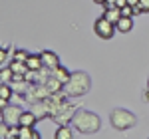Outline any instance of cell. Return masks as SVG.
Here are the masks:
<instances>
[{
    "label": "cell",
    "mask_w": 149,
    "mask_h": 139,
    "mask_svg": "<svg viewBox=\"0 0 149 139\" xmlns=\"http://www.w3.org/2000/svg\"><path fill=\"white\" fill-rule=\"evenodd\" d=\"M72 125L76 131L80 133H86V135H92V133H97L102 129V119L97 113L93 111H88V109H80L74 113V119H72Z\"/></svg>",
    "instance_id": "6da1fadb"
},
{
    "label": "cell",
    "mask_w": 149,
    "mask_h": 139,
    "mask_svg": "<svg viewBox=\"0 0 149 139\" xmlns=\"http://www.w3.org/2000/svg\"><path fill=\"white\" fill-rule=\"evenodd\" d=\"M92 88V78L86 72H72L70 80L64 83V93L66 97H80L86 95Z\"/></svg>",
    "instance_id": "7a4b0ae2"
},
{
    "label": "cell",
    "mask_w": 149,
    "mask_h": 139,
    "mask_svg": "<svg viewBox=\"0 0 149 139\" xmlns=\"http://www.w3.org/2000/svg\"><path fill=\"white\" fill-rule=\"evenodd\" d=\"M109 123H111V127L117 129V131H127V129L137 125V117H135V113H131L129 109L117 107V109H113V111L109 113Z\"/></svg>",
    "instance_id": "3957f363"
},
{
    "label": "cell",
    "mask_w": 149,
    "mask_h": 139,
    "mask_svg": "<svg viewBox=\"0 0 149 139\" xmlns=\"http://www.w3.org/2000/svg\"><path fill=\"white\" fill-rule=\"evenodd\" d=\"M93 32L100 36L102 40H109V38H113V34L117 32L115 30V24L109 22V20H105V18H97L95 20V24H93Z\"/></svg>",
    "instance_id": "277c9868"
},
{
    "label": "cell",
    "mask_w": 149,
    "mask_h": 139,
    "mask_svg": "<svg viewBox=\"0 0 149 139\" xmlns=\"http://www.w3.org/2000/svg\"><path fill=\"white\" fill-rule=\"evenodd\" d=\"M24 109L20 105H6L4 109H2V121L12 127V125H20V117H22Z\"/></svg>",
    "instance_id": "5b68a950"
},
{
    "label": "cell",
    "mask_w": 149,
    "mask_h": 139,
    "mask_svg": "<svg viewBox=\"0 0 149 139\" xmlns=\"http://www.w3.org/2000/svg\"><path fill=\"white\" fill-rule=\"evenodd\" d=\"M52 119H54V121H58L60 125H68L70 119H74V105L66 99V101H64V104H62L56 111H54Z\"/></svg>",
    "instance_id": "8992f818"
},
{
    "label": "cell",
    "mask_w": 149,
    "mask_h": 139,
    "mask_svg": "<svg viewBox=\"0 0 149 139\" xmlns=\"http://www.w3.org/2000/svg\"><path fill=\"white\" fill-rule=\"evenodd\" d=\"M40 56H42V62H44V68H46V70L60 68V58H58L56 52H52V50H44Z\"/></svg>",
    "instance_id": "52a82bcc"
},
{
    "label": "cell",
    "mask_w": 149,
    "mask_h": 139,
    "mask_svg": "<svg viewBox=\"0 0 149 139\" xmlns=\"http://www.w3.org/2000/svg\"><path fill=\"white\" fill-rule=\"evenodd\" d=\"M115 30L119 34H129L133 30V18L131 16H121L117 22H115Z\"/></svg>",
    "instance_id": "ba28073f"
},
{
    "label": "cell",
    "mask_w": 149,
    "mask_h": 139,
    "mask_svg": "<svg viewBox=\"0 0 149 139\" xmlns=\"http://www.w3.org/2000/svg\"><path fill=\"white\" fill-rule=\"evenodd\" d=\"M26 66H28V72H40V70L44 68L42 56L40 54H30L28 60H26Z\"/></svg>",
    "instance_id": "9c48e42d"
},
{
    "label": "cell",
    "mask_w": 149,
    "mask_h": 139,
    "mask_svg": "<svg viewBox=\"0 0 149 139\" xmlns=\"http://www.w3.org/2000/svg\"><path fill=\"white\" fill-rule=\"evenodd\" d=\"M12 93H14V90L10 83H0V107L2 109L8 105V99L12 97Z\"/></svg>",
    "instance_id": "30bf717a"
},
{
    "label": "cell",
    "mask_w": 149,
    "mask_h": 139,
    "mask_svg": "<svg viewBox=\"0 0 149 139\" xmlns=\"http://www.w3.org/2000/svg\"><path fill=\"white\" fill-rule=\"evenodd\" d=\"M103 18L115 24L121 18V8H117V6H113V8H103Z\"/></svg>",
    "instance_id": "8fae6325"
},
{
    "label": "cell",
    "mask_w": 149,
    "mask_h": 139,
    "mask_svg": "<svg viewBox=\"0 0 149 139\" xmlns=\"http://www.w3.org/2000/svg\"><path fill=\"white\" fill-rule=\"evenodd\" d=\"M36 121H38V115L34 111H24L20 117V125H26V127H34Z\"/></svg>",
    "instance_id": "7c38bea8"
},
{
    "label": "cell",
    "mask_w": 149,
    "mask_h": 139,
    "mask_svg": "<svg viewBox=\"0 0 149 139\" xmlns=\"http://www.w3.org/2000/svg\"><path fill=\"white\" fill-rule=\"evenodd\" d=\"M54 139H74V131L70 125H60L54 133Z\"/></svg>",
    "instance_id": "4fadbf2b"
},
{
    "label": "cell",
    "mask_w": 149,
    "mask_h": 139,
    "mask_svg": "<svg viewBox=\"0 0 149 139\" xmlns=\"http://www.w3.org/2000/svg\"><path fill=\"white\" fill-rule=\"evenodd\" d=\"M52 76H54V78H56V80H60V81H62V83H66V81L70 80V76H72V72H70V70H66V68H62V66H60V68L52 70Z\"/></svg>",
    "instance_id": "5bb4252c"
},
{
    "label": "cell",
    "mask_w": 149,
    "mask_h": 139,
    "mask_svg": "<svg viewBox=\"0 0 149 139\" xmlns=\"http://www.w3.org/2000/svg\"><path fill=\"white\" fill-rule=\"evenodd\" d=\"M12 78H14V72L10 70V66H8V68L2 66V68H0V83H10Z\"/></svg>",
    "instance_id": "9a60e30c"
},
{
    "label": "cell",
    "mask_w": 149,
    "mask_h": 139,
    "mask_svg": "<svg viewBox=\"0 0 149 139\" xmlns=\"http://www.w3.org/2000/svg\"><path fill=\"white\" fill-rule=\"evenodd\" d=\"M20 139H32L34 137V127H26V125H20Z\"/></svg>",
    "instance_id": "2e32d148"
},
{
    "label": "cell",
    "mask_w": 149,
    "mask_h": 139,
    "mask_svg": "<svg viewBox=\"0 0 149 139\" xmlns=\"http://www.w3.org/2000/svg\"><path fill=\"white\" fill-rule=\"evenodd\" d=\"M28 52L26 50H14V54H12V60H16V62H26L28 60Z\"/></svg>",
    "instance_id": "e0dca14e"
},
{
    "label": "cell",
    "mask_w": 149,
    "mask_h": 139,
    "mask_svg": "<svg viewBox=\"0 0 149 139\" xmlns=\"http://www.w3.org/2000/svg\"><path fill=\"white\" fill-rule=\"evenodd\" d=\"M137 8H139V12H149V0H139V4H137Z\"/></svg>",
    "instance_id": "ac0fdd59"
},
{
    "label": "cell",
    "mask_w": 149,
    "mask_h": 139,
    "mask_svg": "<svg viewBox=\"0 0 149 139\" xmlns=\"http://www.w3.org/2000/svg\"><path fill=\"white\" fill-rule=\"evenodd\" d=\"M6 56H8V50L4 48V50L0 52V64H2V66H4V62H6Z\"/></svg>",
    "instance_id": "d6986e66"
},
{
    "label": "cell",
    "mask_w": 149,
    "mask_h": 139,
    "mask_svg": "<svg viewBox=\"0 0 149 139\" xmlns=\"http://www.w3.org/2000/svg\"><path fill=\"white\" fill-rule=\"evenodd\" d=\"M117 6V0H105V4H103V8H113Z\"/></svg>",
    "instance_id": "ffe728a7"
},
{
    "label": "cell",
    "mask_w": 149,
    "mask_h": 139,
    "mask_svg": "<svg viewBox=\"0 0 149 139\" xmlns=\"http://www.w3.org/2000/svg\"><path fill=\"white\" fill-rule=\"evenodd\" d=\"M32 139H42V137H40V133H38L36 129H34V137H32Z\"/></svg>",
    "instance_id": "44dd1931"
},
{
    "label": "cell",
    "mask_w": 149,
    "mask_h": 139,
    "mask_svg": "<svg viewBox=\"0 0 149 139\" xmlns=\"http://www.w3.org/2000/svg\"><path fill=\"white\" fill-rule=\"evenodd\" d=\"M93 2H95V4H102V6L105 4V0H93Z\"/></svg>",
    "instance_id": "7402d4cb"
},
{
    "label": "cell",
    "mask_w": 149,
    "mask_h": 139,
    "mask_svg": "<svg viewBox=\"0 0 149 139\" xmlns=\"http://www.w3.org/2000/svg\"><path fill=\"white\" fill-rule=\"evenodd\" d=\"M147 85H149V80H147Z\"/></svg>",
    "instance_id": "603a6c76"
}]
</instances>
